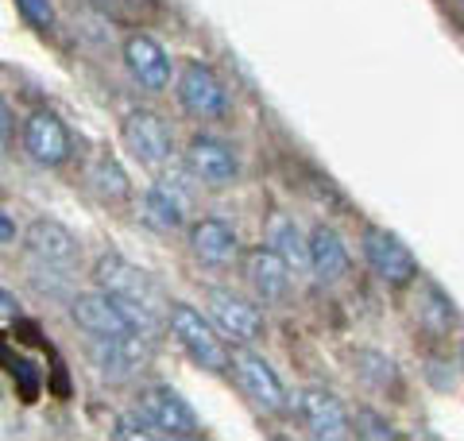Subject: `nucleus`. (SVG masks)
Listing matches in <instances>:
<instances>
[{
    "label": "nucleus",
    "mask_w": 464,
    "mask_h": 441,
    "mask_svg": "<svg viewBox=\"0 0 464 441\" xmlns=\"http://www.w3.org/2000/svg\"><path fill=\"white\" fill-rule=\"evenodd\" d=\"M267 244L290 263V271H295V275H306L310 271V237L298 229L295 217L275 213L267 220Z\"/></svg>",
    "instance_id": "obj_19"
},
{
    "label": "nucleus",
    "mask_w": 464,
    "mask_h": 441,
    "mask_svg": "<svg viewBox=\"0 0 464 441\" xmlns=\"http://www.w3.org/2000/svg\"><path fill=\"white\" fill-rule=\"evenodd\" d=\"M93 283L101 290L116 294V299H132V302H143L163 314L170 310V302H163V290L155 287V279L143 268H136V263H128L124 256H101L93 268Z\"/></svg>",
    "instance_id": "obj_7"
},
{
    "label": "nucleus",
    "mask_w": 464,
    "mask_h": 441,
    "mask_svg": "<svg viewBox=\"0 0 464 441\" xmlns=\"http://www.w3.org/2000/svg\"><path fill=\"white\" fill-rule=\"evenodd\" d=\"M121 140H124V147L140 159L143 167H155V171H159V167L170 163V152H174L170 132H167V124L159 121L155 113H148V109H136V113L124 116Z\"/></svg>",
    "instance_id": "obj_10"
},
{
    "label": "nucleus",
    "mask_w": 464,
    "mask_h": 441,
    "mask_svg": "<svg viewBox=\"0 0 464 441\" xmlns=\"http://www.w3.org/2000/svg\"><path fill=\"white\" fill-rule=\"evenodd\" d=\"M140 217L148 220L151 229H159V232H179L186 225V194L170 179L155 182V186L143 190Z\"/></svg>",
    "instance_id": "obj_18"
},
{
    "label": "nucleus",
    "mask_w": 464,
    "mask_h": 441,
    "mask_svg": "<svg viewBox=\"0 0 464 441\" xmlns=\"http://www.w3.org/2000/svg\"><path fill=\"white\" fill-rule=\"evenodd\" d=\"M414 318H418V326H422L426 333L445 337L449 329L457 326V306L438 283H422L418 287V299H414Z\"/></svg>",
    "instance_id": "obj_21"
},
{
    "label": "nucleus",
    "mask_w": 464,
    "mask_h": 441,
    "mask_svg": "<svg viewBox=\"0 0 464 441\" xmlns=\"http://www.w3.org/2000/svg\"><path fill=\"white\" fill-rule=\"evenodd\" d=\"M186 171L194 174L201 186H232L237 182V155H232V147H225L221 140L213 136H194L190 147H186Z\"/></svg>",
    "instance_id": "obj_15"
},
{
    "label": "nucleus",
    "mask_w": 464,
    "mask_h": 441,
    "mask_svg": "<svg viewBox=\"0 0 464 441\" xmlns=\"http://www.w3.org/2000/svg\"><path fill=\"white\" fill-rule=\"evenodd\" d=\"M310 271H314L317 283H337V279L348 271L344 240L329 225H317L310 232Z\"/></svg>",
    "instance_id": "obj_20"
},
{
    "label": "nucleus",
    "mask_w": 464,
    "mask_h": 441,
    "mask_svg": "<svg viewBox=\"0 0 464 441\" xmlns=\"http://www.w3.org/2000/svg\"><path fill=\"white\" fill-rule=\"evenodd\" d=\"M356 434H360V437H375V441L399 437V434H395V426L383 422L380 415H372V410H360V415H356Z\"/></svg>",
    "instance_id": "obj_24"
},
{
    "label": "nucleus",
    "mask_w": 464,
    "mask_h": 441,
    "mask_svg": "<svg viewBox=\"0 0 464 441\" xmlns=\"http://www.w3.org/2000/svg\"><path fill=\"white\" fill-rule=\"evenodd\" d=\"M298 415L306 422V430L317 441H344L353 437V422H348V410L341 407V399L325 387H306L298 391Z\"/></svg>",
    "instance_id": "obj_12"
},
{
    "label": "nucleus",
    "mask_w": 464,
    "mask_h": 441,
    "mask_svg": "<svg viewBox=\"0 0 464 441\" xmlns=\"http://www.w3.org/2000/svg\"><path fill=\"white\" fill-rule=\"evenodd\" d=\"M0 302H5V326H12V314H20V302H16V294H12L8 287L0 290Z\"/></svg>",
    "instance_id": "obj_27"
},
{
    "label": "nucleus",
    "mask_w": 464,
    "mask_h": 441,
    "mask_svg": "<svg viewBox=\"0 0 464 441\" xmlns=\"http://www.w3.org/2000/svg\"><path fill=\"white\" fill-rule=\"evenodd\" d=\"M460 360H464V357H460Z\"/></svg>",
    "instance_id": "obj_28"
},
{
    "label": "nucleus",
    "mask_w": 464,
    "mask_h": 441,
    "mask_svg": "<svg viewBox=\"0 0 464 441\" xmlns=\"http://www.w3.org/2000/svg\"><path fill=\"white\" fill-rule=\"evenodd\" d=\"M244 279H248V287L259 302H283L290 294V263L271 244L252 248L244 256Z\"/></svg>",
    "instance_id": "obj_16"
},
{
    "label": "nucleus",
    "mask_w": 464,
    "mask_h": 441,
    "mask_svg": "<svg viewBox=\"0 0 464 441\" xmlns=\"http://www.w3.org/2000/svg\"><path fill=\"white\" fill-rule=\"evenodd\" d=\"M70 318L78 321V329L85 337H124V333H140L132 314L124 310V302L109 290H82L70 299Z\"/></svg>",
    "instance_id": "obj_6"
},
{
    "label": "nucleus",
    "mask_w": 464,
    "mask_h": 441,
    "mask_svg": "<svg viewBox=\"0 0 464 441\" xmlns=\"http://www.w3.org/2000/svg\"><path fill=\"white\" fill-rule=\"evenodd\" d=\"M124 66L143 85V90H151V93H163L170 85V74H174L170 54L163 51V43L143 35V32L124 39Z\"/></svg>",
    "instance_id": "obj_13"
},
{
    "label": "nucleus",
    "mask_w": 464,
    "mask_h": 441,
    "mask_svg": "<svg viewBox=\"0 0 464 441\" xmlns=\"http://www.w3.org/2000/svg\"><path fill=\"white\" fill-rule=\"evenodd\" d=\"M356 372H360V379L364 384H372L375 391H395L399 387V368L391 364L383 352H372V348H360L356 352Z\"/></svg>",
    "instance_id": "obj_23"
},
{
    "label": "nucleus",
    "mask_w": 464,
    "mask_h": 441,
    "mask_svg": "<svg viewBox=\"0 0 464 441\" xmlns=\"http://www.w3.org/2000/svg\"><path fill=\"white\" fill-rule=\"evenodd\" d=\"M228 372L237 376V384L240 391L248 395V399L264 410V415H290V395L283 387V379L275 376V368L259 357V352L252 348H232V364H228Z\"/></svg>",
    "instance_id": "obj_3"
},
{
    "label": "nucleus",
    "mask_w": 464,
    "mask_h": 441,
    "mask_svg": "<svg viewBox=\"0 0 464 441\" xmlns=\"http://www.w3.org/2000/svg\"><path fill=\"white\" fill-rule=\"evenodd\" d=\"M167 329L179 341V348L190 357L198 368H206L213 376H225L232 364V348H225V333L209 326V318H201L190 302H170L167 310Z\"/></svg>",
    "instance_id": "obj_1"
},
{
    "label": "nucleus",
    "mask_w": 464,
    "mask_h": 441,
    "mask_svg": "<svg viewBox=\"0 0 464 441\" xmlns=\"http://www.w3.org/2000/svg\"><path fill=\"white\" fill-rule=\"evenodd\" d=\"M85 179H90V186L97 190L105 201H124L128 194H132V186H128V174H124V167L116 163V159L109 155V152H101V155H93V163H90V171H85Z\"/></svg>",
    "instance_id": "obj_22"
},
{
    "label": "nucleus",
    "mask_w": 464,
    "mask_h": 441,
    "mask_svg": "<svg viewBox=\"0 0 464 441\" xmlns=\"http://www.w3.org/2000/svg\"><path fill=\"white\" fill-rule=\"evenodd\" d=\"M155 357V341L143 333H124V337H90V360L101 379L109 384H128L140 372H148Z\"/></svg>",
    "instance_id": "obj_2"
},
{
    "label": "nucleus",
    "mask_w": 464,
    "mask_h": 441,
    "mask_svg": "<svg viewBox=\"0 0 464 441\" xmlns=\"http://www.w3.org/2000/svg\"><path fill=\"white\" fill-rule=\"evenodd\" d=\"M190 252L209 268H232L240 260V237L221 217H201L190 225Z\"/></svg>",
    "instance_id": "obj_17"
},
{
    "label": "nucleus",
    "mask_w": 464,
    "mask_h": 441,
    "mask_svg": "<svg viewBox=\"0 0 464 441\" xmlns=\"http://www.w3.org/2000/svg\"><path fill=\"white\" fill-rule=\"evenodd\" d=\"M24 152L39 167H63L70 159V132L54 113H32L24 121Z\"/></svg>",
    "instance_id": "obj_14"
},
{
    "label": "nucleus",
    "mask_w": 464,
    "mask_h": 441,
    "mask_svg": "<svg viewBox=\"0 0 464 441\" xmlns=\"http://www.w3.org/2000/svg\"><path fill=\"white\" fill-rule=\"evenodd\" d=\"M20 240V229H16V220H12V210H0V248H16Z\"/></svg>",
    "instance_id": "obj_26"
},
{
    "label": "nucleus",
    "mask_w": 464,
    "mask_h": 441,
    "mask_svg": "<svg viewBox=\"0 0 464 441\" xmlns=\"http://www.w3.org/2000/svg\"><path fill=\"white\" fill-rule=\"evenodd\" d=\"M206 302H209V318H213V326L221 329L228 341H237V345H252L264 337V314L256 310L252 302H244L240 294H232L225 287H213L206 294Z\"/></svg>",
    "instance_id": "obj_11"
},
{
    "label": "nucleus",
    "mask_w": 464,
    "mask_h": 441,
    "mask_svg": "<svg viewBox=\"0 0 464 441\" xmlns=\"http://www.w3.org/2000/svg\"><path fill=\"white\" fill-rule=\"evenodd\" d=\"M20 12H24V20L32 24V27H51L54 20V8H51V0H16Z\"/></svg>",
    "instance_id": "obj_25"
},
{
    "label": "nucleus",
    "mask_w": 464,
    "mask_h": 441,
    "mask_svg": "<svg viewBox=\"0 0 464 441\" xmlns=\"http://www.w3.org/2000/svg\"><path fill=\"white\" fill-rule=\"evenodd\" d=\"M24 244H27V260H32L35 271H58V275H70L82 260V248L78 237L70 232L66 225H58L51 217H35L24 232Z\"/></svg>",
    "instance_id": "obj_4"
},
{
    "label": "nucleus",
    "mask_w": 464,
    "mask_h": 441,
    "mask_svg": "<svg viewBox=\"0 0 464 441\" xmlns=\"http://www.w3.org/2000/svg\"><path fill=\"white\" fill-rule=\"evenodd\" d=\"M360 244H364V260L375 279H383L387 287H406L414 283L418 275V260L411 256V248H406L395 232H387L380 225H368L364 237H360Z\"/></svg>",
    "instance_id": "obj_9"
},
{
    "label": "nucleus",
    "mask_w": 464,
    "mask_h": 441,
    "mask_svg": "<svg viewBox=\"0 0 464 441\" xmlns=\"http://www.w3.org/2000/svg\"><path fill=\"white\" fill-rule=\"evenodd\" d=\"M136 410L151 422V430L159 437H198L201 434V422L190 410V403L167 384L143 387L140 399H136Z\"/></svg>",
    "instance_id": "obj_5"
},
{
    "label": "nucleus",
    "mask_w": 464,
    "mask_h": 441,
    "mask_svg": "<svg viewBox=\"0 0 464 441\" xmlns=\"http://www.w3.org/2000/svg\"><path fill=\"white\" fill-rule=\"evenodd\" d=\"M174 93H179V105L198 121H221L228 113L225 82L206 63H186L179 70V82H174Z\"/></svg>",
    "instance_id": "obj_8"
}]
</instances>
